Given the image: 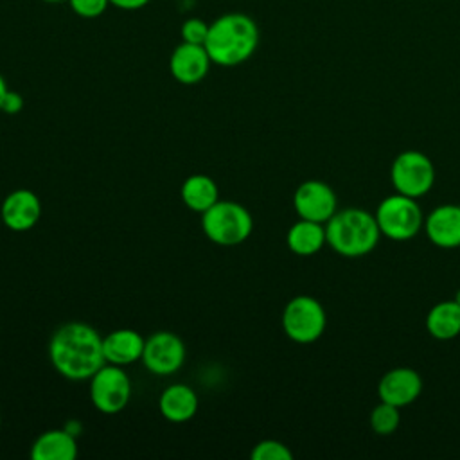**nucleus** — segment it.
<instances>
[{
  "label": "nucleus",
  "instance_id": "f8f14e48",
  "mask_svg": "<svg viewBox=\"0 0 460 460\" xmlns=\"http://www.w3.org/2000/svg\"><path fill=\"white\" fill-rule=\"evenodd\" d=\"M212 61L203 45L181 41L171 54L169 68L181 84H196L208 74Z\"/></svg>",
  "mask_w": 460,
  "mask_h": 460
},
{
  "label": "nucleus",
  "instance_id": "2eb2a0df",
  "mask_svg": "<svg viewBox=\"0 0 460 460\" xmlns=\"http://www.w3.org/2000/svg\"><path fill=\"white\" fill-rule=\"evenodd\" d=\"M146 340L133 329H115L102 338L106 363L126 367L142 359Z\"/></svg>",
  "mask_w": 460,
  "mask_h": 460
},
{
  "label": "nucleus",
  "instance_id": "5701e85b",
  "mask_svg": "<svg viewBox=\"0 0 460 460\" xmlns=\"http://www.w3.org/2000/svg\"><path fill=\"white\" fill-rule=\"evenodd\" d=\"M208 25L205 20L201 18H189L183 22L180 32H181V40L187 43H196V45H205L207 34H208Z\"/></svg>",
  "mask_w": 460,
  "mask_h": 460
},
{
  "label": "nucleus",
  "instance_id": "0eeeda50",
  "mask_svg": "<svg viewBox=\"0 0 460 460\" xmlns=\"http://www.w3.org/2000/svg\"><path fill=\"white\" fill-rule=\"evenodd\" d=\"M390 181L395 192L419 199L435 183V165L428 155L417 149L402 151L392 162Z\"/></svg>",
  "mask_w": 460,
  "mask_h": 460
},
{
  "label": "nucleus",
  "instance_id": "7ed1b4c3",
  "mask_svg": "<svg viewBox=\"0 0 460 460\" xmlns=\"http://www.w3.org/2000/svg\"><path fill=\"white\" fill-rule=\"evenodd\" d=\"M327 244L340 255L356 259L370 253L381 237L374 214L365 208L336 210L325 223Z\"/></svg>",
  "mask_w": 460,
  "mask_h": 460
},
{
  "label": "nucleus",
  "instance_id": "bb28decb",
  "mask_svg": "<svg viewBox=\"0 0 460 460\" xmlns=\"http://www.w3.org/2000/svg\"><path fill=\"white\" fill-rule=\"evenodd\" d=\"M7 83H5V79L0 75V111H2V102H4V97H5V93H7Z\"/></svg>",
  "mask_w": 460,
  "mask_h": 460
},
{
  "label": "nucleus",
  "instance_id": "a211bd4d",
  "mask_svg": "<svg viewBox=\"0 0 460 460\" xmlns=\"http://www.w3.org/2000/svg\"><path fill=\"white\" fill-rule=\"evenodd\" d=\"M286 243H288V248L296 255H302V257L314 255L323 248V244H327L325 226L323 223L300 217L296 223L289 226Z\"/></svg>",
  "mask_w": 460,
  "mask_h": 460
},
{
  "label": "nucleus",
  "instance_id": "6ab92c4d",
  "mask_svg": "<svg viewBox=\"0 0 460 460\" xmlns=\"http://www.w3.org/2000/svg\"><path fill=\"white\" fill-rule=\"evenodd\" d=\"M426 331L437 340H453L460 334V304L453 300L437 302L426 314Z\"/></svg>",
  "mask_w": 460,
  "mask_h": 460
},
{
  "label": "nucleus",
  "instance_id": "4468645a",
  "mask_svg": "<svg viewBox=\"0 0 460 460\" xmlns=\"http://www.w3.org/2000/svg\"><path fill=\"white\" fill-rule=\"evenodd\" d=\"M2 221L14 232L32 228L41 216V203L36 192L29 189H16L5 196L0 207Z\"/></svg>",
  "mask_w": 460,
  "mask_h": 460
},
{
  "label": "nucleus",
  "instance_id": "412c9836",
  "mask_svg": "<svg viewBox=\"0 0 460 460\" xmlns=\"http://www.w3.org/2000/svg\"><path fill=\"white\" fill-rule=\"evenodd\" d=\"M399 410L401 408L383 402V401L377 406H374V410L370 411V428L374 429V433L392 435L401 424Z\"/></svg>",
  "mask_w": 460,
  "mask_h": 460
},
{
  "label": "nucleus",
  "instance_id": "9d476101",
  "mask_svg": "<svg viewBox=\"0 0 460 460\" xmlns=\"http://www.w3.org/2000/svg\"><path fill=\"white\" fill-rule=\"evenodd\" d=\"M293 207L302 219L327 223L338 210V199L329 183L307 180L296 187L293 194Z\"/></svg>",
  "mask_w": 460,
  "mask_h": 460
},
{
  "label": "nucleus",
  "instance_id": "aec40b11",
  "mask_svg": "<svg viewBox=\"0 0 460 460\" xmlns=\"http://www.w3.org/2000/svg\"><path fill=\"white\" fill-rule=\"evenodd\" d=\"M181 199L194 212H205L219 199L216 181L207 174H192L181 185Z\"/></svg>",
  "mask_w": 460,
  "mask_h": 460
},
{
  "label": "nucleus",
  "instance_id": "393cba45",
  "mask_svg": "<svg viewBox=\"0 0 460 460\" xmlns=\"http://www.w3.org/2000/svg\"><path fill=\"white\" fill-rule=\"evenodd\" d=\"M22 108H23V97H22L18 92L7 90V93H5V97H4V102H2V111L9 113V115H14V113H18Z\"/></svg>",
  "mask_w": 460,
  "mask_h": 460
},
{
  "label": "nucleus",
  "instance_id": "20e7f679",
  "mask_svg": "<svg viewBox=\"0 0 460 460\" xmlns=\"http://www.w3.org/2000/svg\"><path fill=\"white\" fill-rule=\"evenodd\" d=\"M253 228L250 212L230 199H217L201 212V230L216 244L235 246L248 239Z\"/></svg>",
  "mask_w": 460,
  "mask_h": 460
},
{
  "label": "nucleus",
  "instance_id": "ddd939ff",
  "mask_svg": "<svg viewBox=\"0 0 460 460\" xmlns=\"http://www.w3.org/2000/svg\"><path fill=\"white\" fill-rule=\"evenodd\" d=\"M424 232L438 248H460V205L446 203L435 207L424 217Z\"/></svg>",
  "mask_w": 460,
  "mask_h": 460
},
{
  "label": "nucleus",
  "instance_id": "6e6552de",
  "mask_svg": "<svg viewBox=\"0 0 460 460\" xmlns=\"http://www.w3.org/2000/svg\"><path fill=\"white\" fill-rule=\"evenodd\" d=\"M131 395V381L122 367L104 363L90 377L92 404L102 413H117L126 408Z\"/></svg>",
  "mask_w": 460,
  "mask_h": 460
},
{
  "label": "nucleus",
  "instance_id": "f03ea898",
  "mask_svg": "<svg viewBox=\"0 0 460 460\" xmlns=\"http://www.w3.org/2000/svg\"><path fill=\"white\" fill-rule=\"evenodd\" d=\"M259 45V27L248 14L228 13L208 25L205 49L212 63L235 66L253 56Z\"/></svg>",
  "mask_w": 460,
  "mask_h": 460
},
{
  "label": "nucleus",
  "instance_id": "1a4fd4ad",
  "mask_svg": "<svg viewBox=\"0 0 460 460\" xmlns=\"http://www.w3.org/2000/svg\"><path fill=\"white\" fill-rule=\"evenodd\" d=\"M185 361V345L180 336L169 331L151 334L144 343L142 363L156 376H169L180 370Z\"/></svg>",
  "mask_w": 460,
  "mask_h": 460
},
{
  "label": "nucleus",
  "instance_id": "39448f33",
  "mask_svg": "<svg viewBox=\"0 0 460 460\" xmlns=\"http://www.w3.org/2000/svg\"><path fill=\"white\" fill-rule=\"evenodd\" d=\"M374 217L381 235L392 241H408L424 226V214L417 199L399 192L383 198Z\"/></svg>",
  "mask_w": 460,
  "mask_h": 460
},
{
  "label": "nucleus",
  "instance_id": "b1692460",
  "mask_svg": "<svg viewBox=\"0 0 460 460\" xmlns=\"http://www.w3.org/2000/svg\"><path fill=\"white\" fill-rule=\"evenodd\" d=\"M68 4L77 16L97 18L106 11V7L110 5V0H68Z\"/></svg>",
  "mask_w": 460,
  "mask_h": 460
},
{
  "label": "nucleus",
  "instance_id": "a878e982",
  "mask_svg": "<svg viewBox=\"0 0 460 460\" xmlns=\"http://www.w3.org/2000/svg\"><path fill=\"white\" fill-rule=\"evenodd\" d=\"M149 0H110L111 5L122 9V11H137L142 9L144 5H147Z\"/></svg>",
  "mask_w": 460,
  "mask_h": 460
},
{
  "label": "nucleus",
  "instance_id": "f257e3e1",
  "mask_svg": "<svg viewBox=\"0 0 460 460\" xmlns=\"http://www.w3.org/2000/svg\"><path fill=\"white\" fill-rule=\"evenodd\" d=\"M49 358L52 367L72 381L90 379L106 363L101 334L83 322H68L54 331Z\"/></svg>",
  "mask_w": 460,
  "mask_h": 460
},
{
  "label": "nucleus",
  "instance_id": "9b49d317",
  "mask_svg": "<svg viewBox=\"0 0 460 460\" xmlns=\"http://www.w3.org/2000/svg\"><path fill=\"white\" fill-rule=\"evenodd\" d=\"M422 392V379L410 367H397L383 374L377 385L379 401L404 408L411 404Z\"/></svg>",
  "mask_w": 460,
  "mask_h": 460
},
{
  "label": "nucleus",
  "instance_id": "cd10ccee",
  "mask_svg": "<svg viewBox=\"0 0 460 460\" xmlns=\"http://www.w3.org/2000/svg\"><path fill=\"white\" fill-rule=\"evenodd\" d=\"M455 300H456V302H458V304H460V289H458V291H456V295H455Z\"/></svg>",
  "mask_w": 460,
  "mask_h": 460
},
{
  "label": "nucleus",
  "instance_id": "f3484780",
  "mask_svg": "<svg viewBox=\"0 0 460 460\" xmlns=\"http://www.w3.org/2000/svg\"><path fill=\"white\" fill-rule=\"evenodd\" d=\"M75 455V435L65 428L43 431L31 447L32 460H74Z\"/></svg>",
  "mask_w": 460,
  "mask_h": 460
},
{
  "label": "nucleus",
  "instance_id": "dca6fc26",
  "mask_svg": "<svg viewBox=\"0 0 460 460\" xmlns=\"http://www.w3.org/2000/svg\"><path fill=\"white\" fill-rule=\"evenodd\" d=\"M160 413L171 422H187L198 411V395L187 385H169L158 399Z\"/></svg>",
  "mask_w": 460,
  "mask_h": 460
},
{
  "label": "nucleus",
  "instance_id": "423d86ee",
  "mask_svg": "<svg viewBox=\"0 0 460 460\" xmlns=\"http://www.w3.org/2000/svg\"><path fill=\"white\" fill-rule=\"evenodd\" d=\"M327 325V314L320 300L309 295L293 296L282 311V329L296 343L316 341Z\"/></svg>",
  "mask_w": 460,
  "mask_h": 460
},
{
  "label": "nucleus",
  "instance_id": "4be33fe9",
  "mask_svg": "<svg viewBox=\"0 0 460 460\" xmlns=\"http://www.w3.org/2000/svg\"><path fill=\"white\" fill-rule=\"evenodd\" d=\"M250 456L253 460H291L293 453L289 451V447L284 442L266 438V440H261L259 444H255Z\"/></svg>",
  "mask_w": 460,
  "mask_h": 460
},
{
  "label": "nucleus",
  "instance_id": "c85d7f7f",
  "mask_svg": "<svg viewBox=\"0 0 460 460\" xmlns=\"http://www.w3.org/2000/svg\"><path fill=\"white\" fill-rule=\"evenodd\" d=\"M43 2H50V4H58V2H65V0H43Z\"/></svg>",
  "mask_w": 460,
  "mask_h": 460
}]
</instances>
